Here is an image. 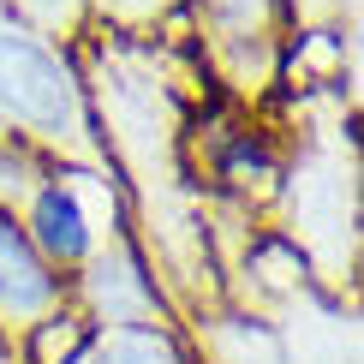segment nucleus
Masks as SVG:
<instances>
[{"label":"nucleus","mask_w":364,"mask_h":364,"mask_svg":"<svg viewBox=\"0 0 364 364\" xmlns=\"http://www.w3.org/2000/svg\"><path fill=\"white\" fill-rule=\"evenodd\" d=\"M173 42L227 108H269L293 60V0H179Z\"/></svg>","instance_id":"nucleus-4"},{"label":"nucleus","mask_w":364,"mask_h":364,"mask_svg":"<svg viewBox=\"0 0 364 364\" xmlns=\"http://www.w3.org/2000/svg\"><path fill=\"white\" fill-rule=\"evenodd\" d=\"M84 18L102 36H173L179 30V0H84Z\"/></svg>","instance_id":"nucleus-7"},{"label":"nucleus","mask_w":364,"mask_h":364,"mask_svg":"<svg viewBox=\"0 0 364 364\" xmlns=\"http://www.w3.org/2000/svg\"><path fill=\"white\" fill-rule=\"evenodd\" d=\"M48 168H54V161H42L18 132L0 126V209H6V215H24V203L42 191Z\"/></svg>","instance_id":"nucleus-8"},{"label":"nucleus","mask_w":364,"mask_h":364,"mask_svg":"<svg viewBox=\"0 0 364 364\" xmlns=\"http://www.w3.org/2000/svg\"><path fill=\"white\" fill-rule=\"evenodd\" d=\"M0 126L18 132L54 168L108 173L102 144H96V119H90L78 54L48 42L42 30H30L6 0H0Z\"/></svg>","instance_id":"nucleus-3"},{"label":"nucleus","mask_w":364,"mask_h":364,"mask_svg":"<svg viewBox=\"0 0 364 364\" xmlns=\"http://www.w3.org/2000/svg\"><path fill=\"white\" fill-rule=\"evenodd\" d=\"M78 72L96 144L119 197L126 233L156 275V293L173 323L209 328L221 316V257L209 233V197L191 179V119L215 90L173 36H102L78 42Z\"/></svg>","instance_id":"nucleus-1"},{"label":"nucleus","mask_w":364,"mask_h":364,"mask_svg":"<svg viewBox=\"0 0 364 364\" xmlns=\"http://www.w3.org/2000/svg\"><path fill=\"white\" fill-rule=\"evenodd\" d=\"M346 119H353V102L335 108V119H323V126L299 114L293 156L281 161V186H275L281 245L328 293H353L358 275V156Z\"/></svg>","instance_id":"nucleus-2"},{"label":"nucleus","mask_w":364,"mask_h":364,"mask_svg":"<svg viewBox=\"0 0 364 364\" xmlns=\"http://www.w3.org/2000/svg\"><path fill=\"white\" fill-rule=\"evenodd\" d=\"M12 12L42 30L48 42H60V48H78V42L90 36V18H84V0H6Z\"/></svg>","instance_id":"nucleus-9"},{"label":"nucleus","mask_w":364,"mask_h":364,"mask_svg":"<svg viewBox=\"0 0 364 364\" xmlns=\"http://www.w3.org/2000/svg\"><path fill=\"white\" fill-rule=\"evenodd\" d=\"M66 305L84 316V328H173L156 293V275H149L126 227H114L90 251V263L66 281Z\"/></svg>","instance_id":"nucleus-5"},{"label":"nucleus","mask_w":364,"mask_h":364,"mask_svg":"<svg viewBox=\"0 0 364 364\" xmlns=\"http://www.w3.org/2000/svg\"><path fill=\"white\" fill-rule=\"evenodd\" d=\"M60 311H66V281L36 257L24 221L0 209V335L30 341Z\"/></svg>","instance_id":"nucleus-6"}]
</instances>
